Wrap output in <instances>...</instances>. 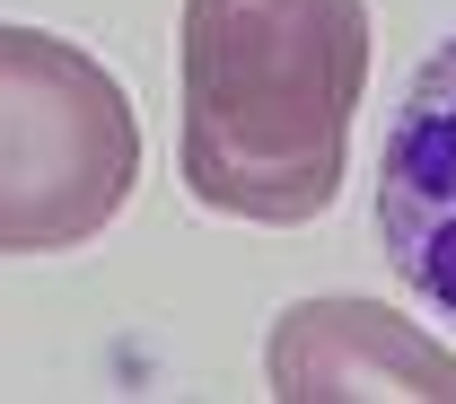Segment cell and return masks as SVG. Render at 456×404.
I'll use <instances>...</instances> for the list:
<instances>
[{"mask_svg":"<svg viewBox=\"0 0 456 404\" xmlns=\"http://www.w3.org/2000/svg\"><path fill=\"white\" fill-rule=\"evenodd\" d=\"M184 194L220 220L307 229L351 168L369 0H184L175 27Z\"/></svg>","mask_w":456,"mask_h":404,"instance_id":"6da1fadb","label":"cell"},{"mask_svg":"<svg viewBox=\"0 0 456 404\" xmlns=\"http://www.w3.org/2000/svg\"><path fill=\"white\" fill-rule=\"evenodd\" d=\"M141 185V115L97 54L0 27V255H70Z\"/></svg>","mask_w":456,"mask_h":404,"instance_id":"7a4b0ae2","label":"cell"},{"mask_svg":"<svg viewBox=\"0 0 456 404\" xmlns=\"http://www.w3.org/2000/svg\"><path fill=\"white\" fill-rule=\"evenodd\" d=\"M378 246L395 282L456 326V36L403 79L378 150Z\"/></svg>","mask_w":456,"mask_h":404,"instance_id":"3957f363","label":"cell"},{"mask_svg":"<svg viewBox=\"0 0 456 404\" xmlns=\"http://www.w3.org/2000/svg\"><path fill=\"white\" fill-rule=\"evenodd\" d=\"M264 387L281 404H456V351H439L421 326H403L378 299H298L264 334Z\"/></svg>","mask_w":456,"mask_h":404,"instance_id":"277c9868","label":"cell"}]
</instances>
